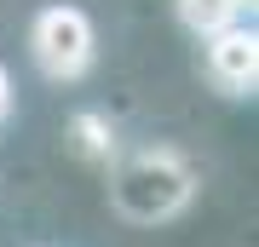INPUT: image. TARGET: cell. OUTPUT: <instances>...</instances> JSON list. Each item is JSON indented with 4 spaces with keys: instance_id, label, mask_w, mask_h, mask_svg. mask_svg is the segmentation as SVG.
Returning <instances> with one entry per match:
<instances>
[{
    "instance_id": "3",
    "label": "cell",
    "mask_w": 259,
    "mask_h": 247,
    "mask_svg": "<svg viewBox=\"0 0 259 247\" xmlns=\"http://www.w3.org/2000/svg\"><path fill=\"white\" fill-rule=\"evenodd\" d=\"M207 75L231 92V98L253 92V81H259V35H253V29H242V23L207 35Z\"/></svg>"
},
{
    "instance_id": "7",
    "label": "cell",
    "mask_w": 259,
    "mask_h": 247,
    "mask_svg": "<svg viewBox=\"0 0 259 247\" xmlns=\"http://www.w3.org/2000/svg\"><path fill=\"white\" fill-rule=\"evenodd\" d=\"M242 6H253V0H242Z\"/></svg>"
},
{
    "instance_id": "1",
    "label": "cell",
    "mask_w": 259,
    "mask_h": 247,
    "mask_svg": "<svg viewBox=\"0 0 259 247\" xmlns=\"http://www.w3.org/2000/svg\"><path fill=\"white\" fill-rule=\"evenodd\" d=\"M190 190H196V178H190V167L179 161L173 150H139V156L121 161V173H115V207L127 213L133 224L173 219V213L190 202Z\"/></svg>"
},
{
    "instance_id": "6",
    "label": "cell",
    "mask_w": 259,
    "mask_h": 247,
    "mask_svg": "<svg viewBox=\"0 0 259 247\" xmlns=\"http://www.w3.org/2000/svg\"><path fill=\"white\" fill-rule=\"evenodd\" d=\"M12 115V75H6V64H0V121Z\"/></svg>"
},
{
    "instance_id": "4",
    "label": "cell",
    "mask_w": 259,
    "mask_h": 247,
    "mask_svg": "<svg viewBox=\"0 0 259 247\" xmlns=\"http://www.w3.org/2000/svg\"><path fill=\"white\" fill-rule=\"evenodd\" d=\"M242 18V0H179V23L190 29V35H219V29H231Z\"/></svg>"
},
{
    "instance_id": "5",
    "label": "cell",
    "mask_w": 259,
    "mask_h": 247,
    "mask_svg": "<svg viewBox=\"0 0 259 247\" xmlns=\"http://www.w3.org/2000/svg\"><path fill=\"white\" fill-rule=\"evenodd\" d=\"M69 138H75V150H81L87 161H110L115 156V132H110V121L93 115V110H81L69 121Z\"/></svg>"
},
{
    "instance_id": "2",
    "label": "cell",
    "mask_w": 259,
    "mask_h": 247,
    "mask_svg": "<svg viewBox=\"0 0 259 247\" xmlns=\"http://www.w3.org/2000/svg\"><path fill=\"white\" fill-rule=\"evenodd\" d=\"M29 52H35L40 75L52 81H81L93 69V52H98V35H93V18L81 6H47L29 29Z\"/></svg>"
}]
</instances>
